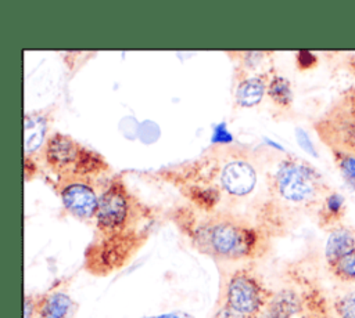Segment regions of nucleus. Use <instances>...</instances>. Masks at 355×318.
<instances>
[{"label": "nucleus", "mask_w": 355, "mask_h": 318, "mask_svg": "<svg viewBox=\"0 0 355 318\" xmlns=\"http://www.w3.org/2000/svg\"><path fill=\"white\" fill-rule=\"evenodd\" d=\"M180 227L184 228L201 253L215 259L243 260L255 257L263 246V238L255 227L225 213L186 221V225Z\"/></svg>", "instance_id": "1"}, {"label": "nucleus", "mask_w": 355, "mask_h": 318, "mask_svg": "<svg viewBox=\"0 0 355 318\" xmlns=\"http://www.w3.org/2000/svg\"><path fill=\"white\" fill-rule=\"evenodd\" d=\"M269 188L280 200L306 207L320 205L331 191L316 167L294 155L280 160L269 180Z\"/></svg>", "instance_id": "2"}, {"label": "nucleus", "mask_w": 355, "mask_h": 318, "mask_svg": "<svg viewBox=\"0 0 355 318\" xmlns=\"http://www.w3.org/2000/svg\"><path fill=\"white\" fill-rule=\"evenodd\" d=\"M43 155L46 163L61 178H86L108 170V165L101 155L62 133H54L47 138Z\"/></svg>", "instance_id": "3"}, {"label": "nucleus", "mask_w": 355, "mask_h": 318, "mask_svg": "<svg viewBox=\"0 0 355 318\" xmlns=\"http://www.w3.org/2000/svg\"><path fill=\"white\" fill-rule=\"evenodd\" d=\"M258 318H334V314L322 290L304 281L272 293Z\"/></svg>", "instance_id": "4"}, {"label": "nucleus", "mask_w": 355, "mask_h": 318, "mask_svg": "<svg viewBox=\"0 0 355 318\" xmlns=\"http://www.w3.org/2000/svg\"><path fill=\"white\" fill-rule=\"evenodd\" d=\"M319 140L331 151L355 155V84L347 87L315 120Z\"/></svg>", "instance_id": "5"}, {"label": "nucleus", "mask_w": 355, "mask_h": 318, "mask_svg": "<svg viewBox=\"0 0 355 318\" xmlns=\"http://www.w3.org/2000/svg\"><path fill=\"white\" fill-rule=\"evenodd\" d=\"M272 292L250 271L239 270L227 281L223 306L214 318H258Z\"/></svg>", "instance_id": "6"}, {"label": "nucleus", "mask_w": 355, "mask_h": 318, "mask_svg": "<svg viewBox=\"0 0 355 318\" xmlns=\"http://www.w3.org/2000/svg\"><path fill=\"white\" fill-rule=\"evenodd\" d=\"M216 167H209L205 163V167L209 171L208 180L200 181V184L207 183V185H196L212 188L219 194H227L234 198H241L250 195L257 185L258 174L254 163L243 155H229L220 156L215 162Z\"/></svg>", "instance_id": "7"}, {"label": "nucleus", "mask_w": 355, "mask_h": 318, "mask_svg": "<svg viewBox=\"0 0 355 318\" xmlns=\"http://www.w3.org/2000/svg\"><path fill=\"white\" fill-rule=\"evenodd\" d=\"M65 184L60 187V196L65 210L78 218L96 217L100 198L94 188L83 181L85 178H62Z\"/></svg>", "instance_id": "8"}, {"label": "nucleus", "mask_w": 355, "mask_h": 318, "mask_svg": "<svg viewBox=\"0 0 355 318\" xmlns=\"http://www.w3.org/2000/svg\"><path fill=\"white\" fill-rule=\"evenodd\" d=\"M49 130V116L42 111L28 112L24 118V144H25V159L35 155L46 140ZM47 141V140H46Z\"/></svg>", "instance_id": "9"}, {"label": "nucleus", "mask_w": 355, "mask_h": 318, "mask_svg": "<svg viewBox=\"0 0 355 318\" xmlns=\"http://www.w3.org/2000/svg\"><path fill=\"white\" fill-rule=\"evenodd\" d=\"M355 247V232L344 225L340 224L329 231V236L324 246V259L326 265L334 263L337 259L348 253Z\"/></svg>", "instance_id": "10"}, {"label": "nucleus", "mask_w": 355, "mask_h": 318, "mask_svg": "<svg viewBox=\"0 0 355 318\" xmlns=\"http://www.w3.org/2000/svg\"><path fill=\"white\" fill-rule=\"evenodd\" d=\"M347 213L345 198L336 191H330L318 209V221L322 228H327L329 231L334 227L343 224V218Z\"/></svg>", "instance_id": "11"}, {"label": "nucleus", "mask_w": 355, "mask_h": 318, "mask_svg": "<svg viewBox=\"0 0 355 318\" xmlns=\"http://www.w3.org/2000/svg\"><path fill=\"white\" fill-rule=\"evenodd\" d=\"M72 308L71 297L64 292L37 296L35 318H68Z\"/></svg>", "instance_id": "12"}, {"label": "nucleus", "mask_w": 355, "mask_h": 318, "mask_svg": "<svg viewBox=\"0 0 355 318\" xmlns=\"http://www.w3.org/2000/svg\"><path fill=\"white\" fill-rule=\"evenodd\" d=\"M266 75H255L243 79L236 88V104L241 108L258 105L266 93Z\"/></svg>", "instance_id": "13"}, {"label": "nucleus", "mask_w": 355, "mask_h": 318, "mask_svg": "<svg viewBox=\"0 0 355 318\" xmlns=\"http://www.w3.org/2000/svg\"><path fill=\"white\" fill-rule=\"evenodd\" d=\"M266 94L277 106L282 108H290L294 100L290 80L280 75H275L270 79H268Z\"/></svg>", "instance_id": "14"}, {"label": "nucleus", "mask_w": 355, "mask_h": 318, "mask_svg": "<svg viewBox=\"0 0 355 318\" xmlns=\"http://www.w3.org/2000/svg\"><path fill=\"white\" fill-rule=\"evenodd\" d=\"M329 272L338 281L355 283V247L327 265Z\"/></svg>", "instance_id": "15"}, {"label": "nucleus", "mask_w": 355, "mask_h": 318, "mask_svg": "<svg viewBox=\"0 0 355 318\" xmlns=\"http://www.w3.org/2000/svg\"><path fill=\"white\" fill-rule=\"evenodd\" d=\"M330 152L341 177L355 191V155L337 149H331Z\"/></svg>", "instance_id": "16"}, {"label": "nucleus", "mask_w": 355, "mask_h": 318, "mask_svg": "<svg viewBox=\"0 0 355 318\" xmlns=\"http://www.w3.org/2000/svg\"><path fill=\"white\" fill-rule=\"evenodd\" d=\"M331 310L334 318H355V289L338 294L331 303Z\"/></svg>", "instance_id": "17"}, {"label": "nucleus", "mask_w": 355, "mask_h": 318, "mask_svg": "<svg viewBox=\"0 0 355 318\" xmlns=\"http://www.w3.org/2000/svg\"><path fill=\"white\" fill-rule=\"evenodd\" d=\"M309 59H316L313 54L308 53V51H300L297 54V62H298V66L302 68V69H306V68H311L312 64L309 62Z\"/></svg>", "instance_id": "18"}, {"label": "nucleus", "mask_w": 355, "mask_h": 318, "mask_svg": "<svg viewBox=\"0 0 355 318\" xmlns=\"http://www.w3.org/2000/svg\"><path fill=\"white\" fill-rule=\"evenodd\" d=\"M347 66H348V71L355 76V54H351V55L348 57V64H347Z\"/></svg>", "instance_id": "19"}, {"label": "nucleus", "mask_w": 355, "mask_h": 318, "mask_svg": "<svg viewBox=\"0 0 355 318\" xmlns=\"http://www.w3.org/2000/svg\"><path fill=\"white\" fill-rule=\"evenodd\" d=\"M151 318H190V317L173 312V314H164V315H158V317H151Z\"/></svg>", "instance_id": "20"}]
</instances>
